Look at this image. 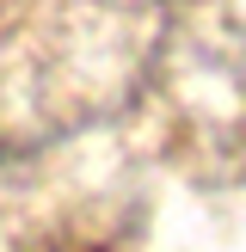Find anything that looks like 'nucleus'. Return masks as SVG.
Instances as JSON below:
<instances>
[]
</instances>
